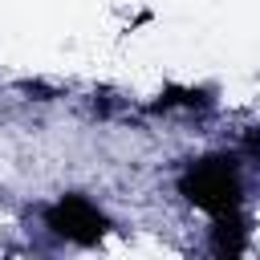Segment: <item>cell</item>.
<instances>
[{
  "instance_id": "cell-2",
  "label": "cell",
  "mask_w": 260,
  "mask_h": 260,
  "mask_svg": "<svg viewBox=\"0 0 260 260\" xmlns=\"http://www.w3.org/2000/svg\"><path fill=\"white\" fill-rule=\"evenodd\" d=\"M187 195H191L199 207L223 215V211L236 207V179H232L223 167H203V171L187 183Z\"/></svg>"
},
{
  "instance_id": "cell-1",
  "label": "cell",
  "mask_w": 260,
  "mask_h": 260,
  "mask_svg": "<svg viewBox=\"0 0 260 260\" xmlns=\"http://www.w3.org/2000/svg\"><path fill=\"white\" fill-rule=\"evenodd\" d=\"M49 228L53 232H61L65 240H77V244H93L98 236H102V215L85 203V199H61L53 211H49Z\"/></svg>"
}]
</instances>
